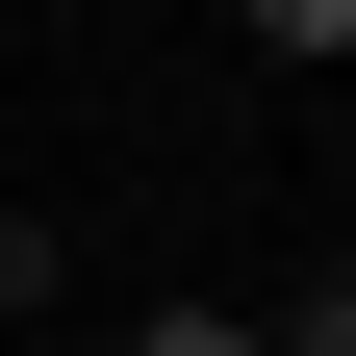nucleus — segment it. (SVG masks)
Segmentation results:
<instances>
[{
	"label": "nucleus",
	"mask_w": 356,
	"mask_h": 356,
	"mask_svg": "<svg viewBox=\"0 0 356 356\" xmlns=\"http://www.w3.org/2000/svg\"><path fill=\"white\" fill-rule=\"evenodd\" d=\"M26 305H51V229H26V204H0V331H26Z\"/></svg>",
	"instance_id": "3"
},
{
	"label": "nucleus",
	"mask_w": 356,
	"mask_h": 356,
	"mask_svg": "<svg viewBox=\"0 0 356 356\" xmlns=\"http://www.w3.org/2000/svg\"><path fill=\"white\" fill-rule=\"evenodd\" d=\"M127 356H254V305H153V331H127Z\"/></svg>",
	"instance_id": "2"
},
{
	"label": "nucleus",
	"mask_w": 356,
	"mask_h": 356,
	"mask_svg": "<svg viewBox=\"0 0 356 356\" xmlns=\"http://www.w3.org/2000/svg\"><path fill=\"white\" fill-rule=\"evenodd\" d=\"M254 356H356V280H280V305H254Z\"/></svg>",
	"instance_id": "1"
}]
</instances>
